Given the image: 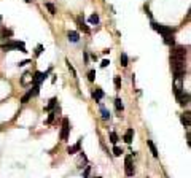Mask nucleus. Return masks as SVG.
Here are the masks:
<instances>
[{
  "instance_id": "2",
  "label": "nucleus",
  "mask_w": 191,
  "mask_h": 178,
  "mask_svg": "<svg viewBox=\"0 0 191 178\" xmlns=\"http://www.w3.org/2000/svg\"><path fill=\"white\" fill-rule=\"evenodd\" d=\"M0 48H2L3 51H11V49H19L21 53H27V49H26V46H24V43H22V42H8V43H5V45H2Z\"/></svg>"
},
{
  "instance_id": "18",
  "label": "nucleus",
  "mask_w": 191,
  "mask_h": 178,
  "mask_svg": "<svg viewBox=\"0 0 191 178\" xmlns=\"http://www.w3.org/2000/svg\"><path fill=\"white\" fill-rule=\"evenodd\" d=\"M100 115H102V119H110V111L107 110V108L104 107V105H100Z\"/></svg>"
},
{
  "instance_id": "5",
  "label": "nucleus",
  "mask_w": 191,
  "mask_h": 178,
  "mask_svg": "<svg viewBox=\"0 0 191 178\" xmlns=\"http://www.w3.org/2000/svg\"><path fill=\"white\" fill-rule=\"evenodd\" d=\"M170 57L185 59V57H186V49H185V46H175V48L170 51Z\"/></svg>"
},
{
  "instance_id": "1",
  "label": "nucleus",
  "mask_w": 191,
  "mask_h": 178,
  "mask_svg": "<svg viewBox=\"0 0 191 178\" xmlns=\"http://www.w3.org/2000/svg\"><path fill=\"white\" fill-rule=\"evenodd\" d=\"M151 27H153V30L159 32L162 37H169V35H174V29H172V27H169V26H162V24H158V22L151 21Z\"/></svg>"
},
{
  "instance_id": "28",
  "label": "nucleus",
  "mask_w": 191,
  "mask_h": 178,
  "mask_svg": "<svg viewBox=\"0 0 191 178\" xmlns=\"http://www.w3.org/2000/svg\"><path fill=\"white\" fill-rule=\"evenodd\" d=\"M88 80H89V81L96 80V70H89V72H88Z\"/></svg>"
},
{
  "instance_id": "15",
  "label": "nucleus",
  "mask_w": 191,
  "mask_h": 178,
  "mask_svg": "<svg viewBox=\"0 0 191 178\" xmlns=\"http://www.w3.org/2000/svg\"><path fill=\"white\" fill-rule=\"evenodd\" d=\"M115 108H116V111H123L124 110V105H123V100H121L119 97H116L115 99Z\"/></svg>"
},
{
  "instance_id": "20",
  "label": "nucleus",
  "mask_w": 191,
  "mask_h": 178,
  "mask_svg": "<svg viewBox=\"0 0 191 178\" xmlns=\"http://www.w3.org/2000/svg\"><path fill=\"white\" fill-rule=\"evenodd\" d=\"M88 21H89V24H99V15H97V13H92Z\"/></svg>"
},
{
  "instance_id": "10",
  "label": "nucleus",
  "mask_w": 191,
  "mask_h": 178,
  "mask_svg": "<svg viewBox=\"0 0 191 178\" xmlns=\"http://www.w3.org/2000/svg\"><path fill=\"white\" fill-rule=\"evenodd\" d=\"M77 26H78V29H80V30H83V32H85V34H89V27H88L86 24H85V21H83V18L81 16H78L77 18Z\"/></svg>"
},
{
  "instance_id": "21",
  "label": "nucleus",
  "mask_w": 191,
  "mask_h": 178,
  "mask_svg": "<svg viewBox=\"0 0 191 178\" xmlns=\"http://www.w3.org/2000/svg\"><path fill=\"white\" fill-rule=\"evenodd\" d=\"M45 7L48 8V11L51 13V15H56V7H54L51 2H46V3H45Z\"/></svg>"
},
{
  "instance_id": "30",
  "label": "nucleus",
  "mask_w": 191,
  "mask_h": 178,
  "mask_svg": "<svg viewBox=\"0 0 191 178\" xmlns=\"http://www.w3.org/2000/svg\"><path fill=\"white\" fill-rule=\"evenodd\" d=\"M113 154L115 156H121V154H123V149H121L119 147H115L113 148Z\"/></svg>"
},
{
  "instance_id": "23",
  "label": "nucleus",
  "mask_w": 191,
  "mask_h": 178,
  "mask_svg": "<svg viewBox=\"0 0 191 178\" xmlns=\"http://www.w3.org/2000/svg\"><path fill=\"white\" fill-rule=\"evenodd\" d=\"M30 94H32V97L38 95V94H40V86H38V84H34V88L30 89Z\"/></svg>"
},
{
  "instance_id": "26",
  "label": "nucleus",
  "mask_w": 191,
  "mask_h": 178,
  "mask_svg": "<svg viewBox=\"0 0 191 178\" xmlns=\"http://www.w3.org/2000/svg\"><path fill=\"white\" fill-rule=\"evenodd\" d=\"M110 141L113 145L118 143V135H116V132H110Z\"/></svg>"
},
{
  "instance_id": "25",
  "label": "nucleus",
  "mask_w": 191,
  "mask_h": 178,
  "mask_svg": "<svg viewBox=\"0 0 191 178\" xmlns=\"http://www.w3.org/2000/svg\"><path fill=\"white\" fill-rule=\"evenodd\" d=\"M5 37H8V38H10V37H13V30H10V29H3L2 30V38H5Z\"/></svg>"
},
{
  "instance_id": "37",
  "label": "nucleus",
  "mask_w": 191,
  "mask_h": 178,
  "mask_svg": "<svg viewBox=\"0 0 191 178\" xmlns=\"http://www.w3.org/2000/svg\"><path fill=\"white\" fill-rule=\"evenodd\" d=\"M24 2H27V3H30V2H34V0H24Z\"/></svg>"
},
{
  "instance_id": "13",
  "label": "nucleus",
  "mask_w": 191,
  "mask_h": 178,
  "mask_svg": "<svg viewBox=\"0 0 191 178\" xmlns=\"http://www.w3.org/2000/svg\"><path fill=\"white\" fill-rule=\"evenodd\" d=\"M132 138H134V129H128V130H126V134H124V141L128 145H131Z\"/></svg>"
},
{
  "instance_id": "3",
  "label": "nucleus",
  "mask_w": 191,
  "mask_h": 178,
  "mask_svg": "<svg viewBox=\"0 0 191 178\" xmlns=\"http://www.w3.org/2000/svg\"><path fill=\"white\" fill-rule=\"evenodd\" d=\"M69 134H70V124H69L67 118H64L62 119V129H60V140L66 141L69 138Z\"/></svg>"
},
{
  "instance_id": "34",
  "label": "nucleus",
  "mask_w": 191,
  "mask_h": 178,
  "mask_svg": "<svg viewBox=\"0 0 191 178\" xmlns=\"http://www.w3.org/2000/svg\"><path fill=\"white\" fill-rule=\"evenodd\" d=\"M143 10H145V13H147V15L151 18V11H150V7H148L147 3H145V5H143Z\"/></svg>"
},
{
  "instance_id": "6",
  "label": "nucleus",
  "mask_w": 191,
  "mask_h": 178,
  "mask_svg": "<svg viewBox=\"0 0 191 178\" xmlns=\"http://www.w3.org/2000/svg\"><path fill=\"white\" fill-rule=\"evenodd\" d=\"M46 76H48V73H41V72H35L34 73V76H32V81H34V84H38L40 86V83H43V81L46 80Z\"/></svg>"
},
{
  "instance_id": "12",
  "label": "nucleus",
  "mask_w": 191,
  "mask_h": 178,
  "mask_svg": "<svg viewBox=\"0 0 191 178\" xmlns=\"http://www.w3.org/2000/svg\"><path fill=\"white\" fill-rule=\"evenodd\" d=\"M147 145H148V148H150V151H151L153 156L159 157V153H158V148H156V145L153 143V140H147Z\"/></svg>"
},
{
  "instance_id": "38",
  "label": "nucleus",
  "mask_w": 191,
  "mask_h": 178,
  "mask_svg": "<svg viewBox=\"0 0 191 178\" xmlns=\"http://www.w3.org/2000/svg\"><path fill=\"white\" fill-rule=\"evenodd\" d=\"M0 22H2V16H0Z\"/></svg>"
},
{
  "instance_id": "4",
  "label": "nucleus",
  "mask_w": 191,
  "mask_h": 178,
  "mask_svg": "<svg viewBox=\"0 0 191 178\" xmlns=\"http://www.w3.org/2000/svg\"><path fill=\"white\" fill-rule=\"evenodd\" d=\"M124 172L128 177L134 175V164H132V156H126L124 159Z\"/></svg>"
},
{
  "instance_id": "14",
  "label": "nucleus",
  "mask_w": 191,
  "mask_h": 178,
  "mask_svg": "<svg viewBox=\"0 0 191 178\" xmlns=\"http://www.w3.org/2000/svg\"><path fill=\"white\" fill-rule=\"evenodd\" d=\"M56 105H58V97H51L48 105H46V111H53L56 108Z\"/></svg>"
},
{
  "instance_id": "17",
  "label": "nucleus",
  "mask_w": 191,
  "mask_h": 178,
  "mask_svg": "<svg viewBox=\"0 0 191 178\" xmlns=\"http://www.w3.org/2000/svg\"><path fill=\"white\" fill-rule=\"evenodd\" d=\"M119 62H121V65H123V67H128L129 57H128V54H126V53H121L119 54Z\"/></svg>"
},
{
  "instance_id": "8",
  "label": "nucleus",
  "mask_w": 191,
  "mask_h": 178,
  "mask_svg": "<svg viewBox=\"0 0 191 178\" xmlns=\"http://www.w3.org/2000/svg\"><path fill=\"white\" fill-rule=\"evenodd\" d=\"M67 38H69V42H72V43H78L80 42V34L75 30H69L67 32Z\"/></svg>"
},
{
  "instance_id": "39",
  "label": "nucleus",
  "mask_w": 191,
  "mask_h": 178,
  "mask_svg": "<svg viewBox=\"0 0 191 178\" xmlns=\"http://www.w3.org/2000/svg\"><path fill=\"white\" fill-rule=\"evenodd\" d=\"M97 178H100V177H97Z\"/></svg>"
},
{
  "instance_id": "9",
  "label": "nucleus",
  "mask_w": 191,
  "mask_h": 178,
  "mask_svg": "<svg viewBox=\"0 0 191 178\" xmlns=\"http://www.w3.org/2000/svg\"><path fill=\"white\" fill-rule=\"evenodd\" d=\"M81 140H83V138H80V140H78L75 145H72V147H69V148H67V153H69V154H75V153H80V149H81Z\"/></svg>"
},
{
  "instance_id": "27",
  "label": "nucleus",
  "mask_w": 191,
  "mask_h": 178,
  "mask_svg": "<svg viewBox=\"0 0 191 178\" xmlns=\"http://www.w3.org/2000/svg\"><path fill=\"white\" fill-rule=\"evenodd\" d=\"M115 88H116V91L118 89H121V76H115Z\"/></svg>"
},
{
  "instance_id": "19",
  "label": "nucleus",
  "mask_w": 191,
  "mask_h": 178,
  "mask_svg": "<svg viewBox=\"0 0 191 178\" xmlns=\"http://www.w3.org/2000/svg\"><path fill=\"white\" fill-rule=\"evenodd\" d=\"M162 38H164V43L167 45V46H174V45H175L174 35H169V37H162Z\"/></svg>"
},
{
  "instance_id": "35",
  "label": "nucleus",
  "mask_w": 191,
  "mask_h": 178,
  "mask_svg": "<svg viewBox=\"0 0 191 178\" xmlns=\"http://www.w3.org/2000/svg\"><path fill=\"white\" fill-rule=\"evenodd\" d=\"M83 56H85V64H88V62H89V56H88V53L85 51V53H83Z\"/></svg>"
},
{
  "instance_id": "22",
  "label": "nucleus",
  "mask_w": 191,
  "mask_h": 178,
  "mask_svg": "<svg viewBox=\"0 0 191 178\" xmlns=\"http://www.w3.org/2000/svg\"><path fill=\"white\" fill-rule=\"evenodd\" d=\"M30 99H32V94H30V91H29V92H26V94L21 97V103H27Z\"/></svg>"
},
{
  "instance_id": "24",
  "label": "nucleus",
  "mask_w": 191,
  "mask_h": 178,
  "mask_svg": "<svg viewBox=\"0 0 191 178\" xmlns=\"http://www.w3.org/2000/svg\"><path fill=\"white\" fill-rule=\"evenodd\" d=\"M66 64H67L69 70L72 72V76H73V78H77V70H75V68H73V65H72V64H70V61H66Z\"/></svg>"
},
{
  "instance_id": "32",
  "label": "nucleus",
  "mask_w": 191,
  "mask_h": 178,
  "mask_svg": "<svg viewBox=\"0 0 191 178\" xmlns=\"http://www.w3.org/2000/svg\"><path fill=\"white\" fill-rule=\"evenodd\" d=\"M89 172H91V167H89V166H86L85 172H83V178H88V177H89Z\"/></svg>"
},
{
  "instance_id": "11",
  "label": "nucleus",
  "mask_w": 191,
  "mask_h": 178,
  "mask_svg": "<svg viewBox=\"0 0 191 178\" xmlns=\"http://www.w3.org/2000/svg\"><path fill=\"white\" fill-rule=\"evenodd\" d=\"M190 118H191V113L190 111H186V113H183V115L180 116V121H181V124H183L185 127H190Z\"/></svg>"
},
{
  "instance_id": "31",
  "label": "nucleus",
  "mask_w": 191,
  "mask_h": 178,
  "mask_svg": "<svg viewBox=\"0 0 191 178\" xmlns=\"http://www.w3.org/2000/svg\"><path fill=\"white\" fill-rule=\"evenodd\" d=\"M54 116H56V110L49 113V116H48V121H46V122H48V124H51V122L54 121Z\"/></svg>"
},
{
  "instance_id": "7",
  "label": "nucleus",
  "mask_w": 191,
  "mask_h": 178,
  "mask_svg": "<svg viewBox=\"0 0 191 178\" xmlns=\"http://www.w3.org/2000/svg\"><path fill=\"white\" fill-rule=\"evenodd\" d=\"M104 91H102L100 88H94V89H92V99H94L96 100V102H99L100 103V100L102 99H104Z\"/></svg>"
},
{
  "instance_id": "33",
  "label": "nucleus",
  "mask_w": 191,
  "mask_h": 178,
  "mask_svg": "<svg viewBox=\"0 0 191 178\" xmlns=\"http://www.w3.org/2000/svg\"><path fill=\"white\" fill-rule=\"evenodd\" d=\"M108 65H110V61H108V59H104V61L100 62V67H102V68H105V67H108Z\"/></svg>"
},
{
  "instance_id": "29",
  "label": "nucleus",
  "mask_w": 191,
  "mask_h": 178,
  "mask_svg": "<svg viewBox=\"0 0 191 178\" xmlns=\"http://www.w3.org/2000/svg\"><path fill=\"white\" fill-rule=\"evenodd\" d=\"M41 53H43V45H38V46L35 48V56L38 57V56H40Z\"/></svg>"
},
{
  "instance_id": "36",
  "label": "nucleus",
  "mask_w": 191,
  "mask_h": 178,
  "mask_svg": "<svg viewBox=\"0 0 191 178\" xmlns=\"http://www.w3.org/2000/svg\"><path fill=\"white\" fill-rule=\"evenodd\" d=\"M26 64H29V61H27V59H26V61H21L19 64H18V65H19V67H22V65H26Z\"/></svg>"
},
{
  "instance_id": "16",
  "label": "nucleus",
  "mask_w": 191,
  "mask_h": 178,
  "mask_svg": "<svg viewBox=\"0 0 191 178\" xmlns=\"http://www.w3.org/2000/svg\"><path fill=\"white\" fill-rule=\"evenodd\" d=\"M178 103H180V105H188V103H190V94H188V92H183V94H181Z\"/></svg>"
}]
</instances>
